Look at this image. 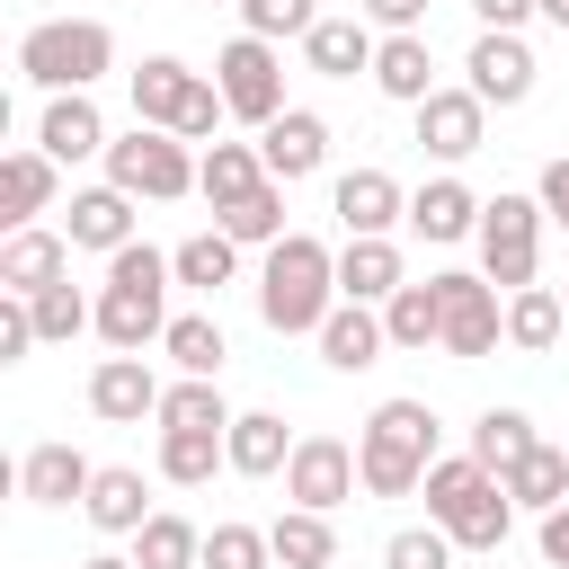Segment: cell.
Here are the masks:
<instances>
[{"instance_id": "1", "label": "cell", "mask_w": 569, "mask_h": 569, "mask_svg": "<svg viewBox=\"0 0 569 569\" xmlns=\"http://www.w3.org/2000/svg\"><path fill=\"white\" fill-rule=\"evenodd\" d=\"M329 311H338V249H320L311 231H284L258 267V320L276 338H320Z\"/></svg>"}, {"instance_id": "2", "label": "cell", "mask_w": 569, "mask_h": 569, "mask_svg": "<svg viewBox=\"0 0 569 569\" xmlns=\"http://www.w3.org/2000/svg\"><path fill=\"white\" fill-rule=\"evenodd\" d=\"M169 284H178V267L160 258V249H116L107 258V284H98V338L116 347V356H142V347H160L169 338Z\"/></svg>"}, {"instance_id": "3", "label": "cell", "mask_w": 569, "mask_h": 569, "mask_svg": "<svg viewBox=\"0 0 569 569\" xmlns=\"http://www.w3.org/2000/svg\"><path fill=\"white\" fill-rule=\"evenodd\" d=\"M418 489H427V525H445L453 551H498V542L516 533V498H507V480L480 471L471 453H445Z\"/></svg>"}, {"instance_id": "4", "label": "cell", "mask_w": 569, "mask_h": 569, "mask_svg": "<svg viewBox=\"0 0 569 569\" xmlns=\"http://www.w3.org/2000/svg\"><path fill=\"white\" fill-rule=\"evenodd\" d=\"M436 462L445 453H436V409L427 400H382L365 418V436H356V471H365L373 498H409Z\"/></svg>"}, {"instance_id": "5", "label": "cell", "mask_w": 569, "mask_h": 569, "mask_svg": "<svg viewBox=\"0 0 569 569\" xmlns=\"http://www.w3.org/2000/svg\"><path fill=\"white\" fill-rule=\"evenodd\" d=\"M107 62H116V36H107L98 18H44V27H27V36H18V80H27V89H44V98L89 89Z\"/></svg>"}, {"instance_id": "6", "label": "cell", "mask_w": 569, "mask_h": 569, "mask_svg": "<svg viewBox=\"0 0 569 569\" xmlns=\"http://www.w3.org/2000/svg\"><path fill=\"white\" fill-rule=\"evenodd\" d=\"M107 187L151 196V204H178V196H196V151L178 133H160V124H133V133L107 142Z\"/></svg>"}, {"instance_id": "7", "label": "cell", "mask_w": 569, "mask_h": 569, "mask_svg": "<svg viewBox=\"0 0 569 569\" xmlns=\"http://www.w3.org/2000/svg\"><path fill=\"white\" fill-rule=\"evenodd\" d=\"M542 196H489L480 204V276L498 293H525L533 284V258H542Z\"/></svg>"}, {"instance_id": "8", "label": "cell", "mask_w": 569, "mask_h": 569, "mask_svg": "<svg viewBox=\"0 0 569 569\" xmlns=\"http://www.w3.org/2000/svg\"><path fill=\"white\" fill-rule=\"evenodd\" d=\"M213 89H222V107L240 116V124H276L284 116V53L267 44V36H231L222 53H213Z\"/></svg>"}, {"instance_id": "9", "label": "cell", "mask_w": 569, "mask_h": 569, "mask_svg": "<svg viewBox=\"0 0 569 569\" xmlns=\"http://www.w3.org/2000/svg\"><path fill=\"white\" fill-rule=\"evenodd\" d=\"M436 302H445V356H462V365H480L498 338H507V311H498V284L489 276H436Z\"/></svg>"}, {"instance_id": "10", "label": "cell", "mask_w": 569, "mask_h": 569, "mask_svg": "<svg viewBox=\"0 0 569 569\" xmlns=\"http://www.w3.org/2000/svg\"><path fill=\"white\" fill-rule=\"evenodd\" d=\"M356 489H365V471H356V445H347V436H302V445H293V462H284V498H293V507L329 516V507H347Z\"/></svg>"}, {"instance_id": "11", "label": "cell", "mask_w": 569, "mask_h": 569, "mask_svg": "<svg viewBox=\"0 0 569 569\" xmlns=\"http://www.w3.org/2000/svg\"><path fill=\"white\" fill-rule=\"evenodd\" d=\"M462 71H471L462 89H471L480 107H525L542 62H533V44H525V36H498V27H480V36H471V53H462Z\"/></svg>"}, {"instance_id": "12", "label": "cell", "mask_w": 569, "mask_h": 569, "mask_svg": "<svg viewBox=\"0 0 569 569\" xmlns=\"http://www.w3.org/2000/svg\"><path fill=\"white\" fill-rule=\"evenodd\" d=\"M329 213L347 222V240H391V222H409V196H400L391 169H347L338 196H329Z\"/></svg>"}, {"instance_id": "13", "label": "cell", "mask_w": 569, "mask_h": 569, "mask_svg": "<svg viewBox=\"0 0 569 569\" xmlns=\"http://www.w3.org/2000/svg\"><path fill=\"white\" fill-rule=\"evenodd\" d=\"M160 373L142 365V356H98V373H89V409L107 418V427H142V418H160Z\"/></svg>"}, {"instance_id": "14", "label": "cell", "mask_w": 569, "mask_h": 569, "mask_svg": "<svg viewBox=\"0 0 569 569\" xmlns=\"http://www.w3.org/2000/svg\"><path fill=\"white\" fill-rule=\"evenodd\" d=\"M480 133H489V107H480L471 89H436V98L418 107V151H427V160H445V169H453V160H471V151H480Z\"/></svg>"}, {"instance_id": "15", "label": "cell", "mask_w": 569, "mask_h": 569, "mask_svg": "<svg viewBox=\"0 0 569 569\" xmlns=\"http://www.w3.org/2000/svg\"><path fill=\"white\" fill-rule=\"evenodd\" d=\"M36 151L44 160H107V116L89 107V89H71V98H44V116H36Z\"/></svg>"}, {"instance_id": "16", "label": "cell", "mask_w": 569, "mask_h": 569, "mask_svg": "<svg viewBox=\"0 0 569 569\" xmlns=\"http://www.w3.org/2000/svg\"><path fill=\"white\" fill-rule=\"evenodd\" d=\"M258 160H267L276 187H293V178H311V169L329 160V124H320L311 107H284V116L258 133Z\"/></svg>"}, {"instance_id": "17", "label": "cell", "mask_w": 569, "mask_h": 569, "mask_svg": "<svg viewBox=\"0 0 569 569\" xmlns=\"http://www.w3.org/2000/svg\"><path fill=\"white\" fill-rule=\"evenodd\" d=\"M62 240H71V249H98V258L133 249V196H124V187H80L71 213H62Z\"/></svg>"}, {"instance_id": "18", "label": "cell", "mask_w": 569, "mask_h": 569, "mask_svg": "<svg viewBox=\"0 0 569 569\" xmlns=\"http://www.w3.org/2000/svg\"><path fill=\"white\" fill-rule=\"evenodd\" d=\"M62 276H71V240H62V231L27 222V231L0 240V293H44V284H62Z\"/></svg>"}, {"instance_id": "19", "label": "cell", "mask_w": 569, "mask_h": 569, "mask_svg": "<svg viewBox=\"0 0 569 569\" xmlns=\"http://www.w3.org/2000/svg\"><path fill=\"white\" fill-rule=\"evenodd\" d=\"M89 480H98V462L80 445H27V462H18L27 507H71V498H89Z\"/></svg>"}, {"instance_id": "20", "label": "cell", "mask_w": 569, "mask_h": 569, "mask_svg": "<svg viewBox=\"0 0 569 569\" xmlns=\"http://www.w3.org/2000/svg\"><path fill=\"white\" fill-rule=\"evenodd\" d=\"M80 516H89L98 533H142L160 507H151V489H142V471H133V462H98V480H89Z\"/></svg>"}, {"instance_id": "21", "label": "cell", "mask_w": 569, "mask_h": 569, "mask_svg": "<svg viewBox=\"0 0 569 569\" xmlns=\"http://www.w3.org/2000/svg\"><path fill=\"white\" fill-rule=\"evenodd\" d=\"M53 196H62V160H44L36 142L0 160V222H9V231H27V222L53 204Z\"/></svg>"}, {"instance_id": "22", "label": "cell", "mask_w": 569, "mask_h": 569, "mask_svg": "<svg viewBox=\"0 0 569 569\" xmlns=\"http://www.w3.org/2000/svg\"><path fill=\"white\" fill-rule=\"evenodd\" d=\"M382 347H391V329H382V311H373V302H338V311L320 320V365H338V373L382 365Z\"/></svg>"}, {"instance_id": "23", "label": "cell", "mask_w": 569, "mask_h": 569, "mask_svg": "<svg viewBox=\"0 0 569 569\" xmlns=\"http://www.w3.org/2000/svg\"><path fill=\"white\" fill-rule=\"evenodd\" d=\"M373 53H382V36H373L365 18H320V27L302 36V62H311L320 80H356V71H373Z\"/></svg>"}, {"instance_id": "24", "label": "cell", "mask_w": 569, "mask_h": 569, "mask_svg": "<svg viewBox=\"0 0 569 569\" xmlns=\"http://www.w3.org/2000/svg\"><path fill=\"white\" fill-rule=\"evenodd\" d=\"M196 80H204V71H187L178 53H151V62L133 71V124H160V133H178V116H187Z\"/></svg>"}, {"instance_id": "25", "label": "cell", "mask_w": 569, "mask_h": 569, "mask_svg": "<svg viewBox=\"0 0 569 569\" xmlns=\"http://www.w3.org/2000/svg\"><path fill=\"white\" fill-rule=\"evenodd\" d=\"M267 187V160H258V142H204V160H196V196L213 204V213H231L240 196H258Z\"/></svg>"}, {"instance_id": "26", "label": "cell", "mask_w": 569, "mask_h": 569, "mask_svg": "<svg viewBox=\"0 0 569 569\" xmlns=\"http://www.w3.org/2000/svg\"><path fill=\"white\" fill-rule=\"evenodd\" d=\"M409 231L418 240H480V196L462 178H427L409 196Z\"/></svg>"}, {"instance_id": "27", "label": "cell", "mask_w": 569, "mask_h": 569, "mask_svg": "<svg viewBox=\"0 0 569 569\" xmlns=\"http://www.w3.org/2000/svg\"><path fill=\"white\" fill-rule=\"evenodd\" d=\"M400 284H409V267H400L391 240H347V249H338V302H373V311H382Z\"/></svg>"}, {"instance_id": "28", "label": "cell", "mask_w": 569, "mask_h": 569, "mask_svg": "<svg viewBox=\"0 0 569 569\" xmlns=\"http://www.w3.org/2000/svg\"><path fill=\"white\" fill-rule=\"evenodd\" d=\"M293 445H302V436H284L276 409H240V418H231V471H240V480H276V471L293 462Z\"/></svg>"}, {"instance_id": "29", "label": "cell", "mask_w": 569, "mask_h": 569, "mask_svg": "<svg viewBox=\"0 0 569 569\" xmlns=\"http://www.w3.org/2000/svg\"><path fill=\"white\" fill-rule=\"evenodd\" d=\"M373 89L400 98V107H427V98H436V53H427V36H382V53H373Z\"/></svg>"}, {"instance_id": "30", "label": "cell", "mask_w": 569, "mask_h": 569, "mask_svg": "<svg viewBox=\"0 0 569 569\" xmlns=\"http://www.w3.org/2000/svg\"><path fill=\"white\" fill-rule=\"evenodd\" d=\"M231 418H240V409H222V382L178 373V382L160 391V436H231Z\"/></svg>"}, {"instance_id": "31", "label": "cell", "mask_w": 569, "mask_h": 569, "mask_svg": "<svg viewBox=\"0 0 569 569\" xmlns=\"http://www.w3.org/2000/svg\"><path fill=\"white\" fill-rule=\"evenodd\" d=\"M533 445H542V436H533V418H525V409H480V418H471V445H462V453H471L480 471H498V480H507V471H516V462H525Z\"/></svg>"}, {"instance_id": "32", "label": "cell", "mask_w": 569, "mask_h": 569, "mask_svg": "<svg viewBox=\"0 0 569 569\" xmlns=\"http://www.w3.org/2000/svg\"><path fill=\"white\" fill-rule=\"evenodd\" d=\"M160 356H169L178 373H196V382H222V356H231V347H222V320H213V311H178L169 338H160Z\"/></svg>"}, {"instance_id": "33", "label": "cell", "mask_w": 569, "mask_h": 569, "mask_svg": "<svg viewBox=\"0 0 569 569\" xmlns=\"http://www.w3.org/2000/svg\"><path fill=\"white\" fill-rule=\"evenodd\" d=\"M169 267H178V284H196V293H222L231 276H240V240L213 222V231H196V240H178L169 249Z\"/></svg>"}, {"instance_id": "34", "label": "cell", "mask_w": 569, "mask_h": 569, "mask_svg": "<svg viewBox=\"0 0 569 569\" xmlns=\"http://www.w3.org/2000/svg\"><path fill=\"white\" fill-rule=\"evenodd\" d=\"M560 329H569V302H560L551 284H525V293H507V347L542 356V347H560Z\"/></svg>"}, {"instance_id": "35", "label": "cell", "mask_w": 569, "mask_h": 569, "mask_svg": "<svg viewBox=\"0 0 569 569\" xmlns=\"http://www.w3.org/2000/svg\"><path fill=\"white\" fill-rule=\"evenodd\" d=\"M507 498H516V507H533V516L569 507V445H533V453L507 471Z\"/></svg>"}, {"instance_id": "36", "label": "cell", "mask_w": 569, "mask_h": 569, "mask_svg": "<svg viewBox=\"0 0 569 569\" xmlns=\"http://www.w3.org/2000/svg\"><path fill=\"white\" fill-rule=\"evenodd\" d=\"M267 542H276V569H329V560H338V533H329V516H311V507H284V516L267 525Z\"/></svg>"}, {"instance_id": "37", "label": "cell", "mask_w": 569, "mask_h": 569, "mask_svg": "<svg viewBox=\"0 0 569 569\" xmlns=\"http://www.w3.org/2000/svg\"><path fill=\"white\" fill-rule=\"evenodd\" d=\"M382 329H391V347H445V302H436V276H427V284H400V293L382 302Z\"/></svg>"}, {"instance_id": "38", "label": "cell", "mask_w": 569, "mask_h": 569, "mask_svg": "<svg viewBox=\"0 0 569 569\" xmlns=\"http://www.w3.org/2000/svg\"><path fill=\"white\" fill-rule=\"evenodd\" d=\"M133 569H204V533L187 525V516H151L142 533H133Z\"/></svg>"}, {"instance_id": "39", "label": "cell", "mask_w": 569, "mask_h": 569, "mask_svg": "<svg viewBox=\"0 0 569 569\" xmlns=\"http://www.w3.org/2000/svg\"><path fill=\"white\" fill-rule=\"evenodd\" d=\"M213 471H231V436H160V480L169 489H204Z\"/></svg>"}, {"instance_id": "40", "label": "cell", "mask_w": 569, "mask_h": 569, "mask_svg": "<svg viewBox=\"0 0 569 569\" xmlns=\"http://www.w3.org/2000/svg\"><path fill=\"white\" fill-rule=\"evenodd\" d=\"M27 311H36V338H44V347H62V338L98 329V302H89V293H71V276H62V284H44V293H27Z\"/></svg>"}, {"instance_id": "41", "label": "cell", "mask_w": 569, "mask_h": 569, "mask_svg": "<svg viewBox=\"0 0 569 569\" xmlns=\"http://www.w3.org/2000/svg\"><path fill=\"white\" fill-rule=\"evenodd\" d=\"M222 231H231L240 249H276V240H284V187L267 178L258 196H240V204L222 213Z\"/></svg>"}, {"instance_id": "42", "label": "cell", "mask_w": 569, "mask_h": 569, "mask_svg": "<svg viewBox=\"0 0 569 569\" xmlns=\"http://www.w3.org/2000/svg\"><path fill=\"white\" fill-rule=\"evenodd\" d=\"M204 569H276L267 525H213L204 533Z\"/></svg>"}, {"instance_id": "43", "label": "cell", "mask_w": 569, "mask_h": 569, "mask_svg": "<svg viewBox=\"0 0 569 569\" xmlns=\"http://www.w3.org/2000/svg\"><path fill=\"white\" fill-rule=\"evenodd\" d=\"M311 27H320V9H311V0H240V36H267V44H284V36H293V44H302Z\"/></svg>"}, {"instance_id": "44", "label": "cell", "mask_w": 569, "mask_h": 569, "mask_svg": "<svg viewBox=\"0 0 569 569\" xmlns=\"http://www.w3.org/2000/svg\"><path fill=\"white\" fill-rule=\"evenodd\" d=\"M382 569H453V533L445 525H400L382 542Z\"/></svg>"}, {"instance_id": "45", "label": "cell", "mask_w": 569, "mask_h": 569, "mask_svg": "<svg viewBox=\"0 0 569 569\" xmlns=\"http://www.w3.org/2000/svg\"><path fill=\"white\" fill-rule=\"evenodd\" d=\"M27 347H44L36 311H27V293H0V365H27Z\"/></svg>"}, {"instance_id": "46", "label": "cell", "mask_w": 569, "mask_h": 569, "mask_svg": "<svg viewBox=\"0 0 569 569\" xmlns=\"http://www.w3.org/2000/svg\"><path fill=\"white\" fill-rule=\"evenodd\" d=\"M222 116H231V107H222V89H213V80H196V98H187V116H178V142H213V133H222Z\"/></svg>"}, {"instance_id": "47", "label": "cell", "mask_w": 569, "mask_h": 569, "mask_svg": "<svg viewBox=\"0 0 569 569\" xmlns=\"http://www.w3.org/2000/svg\"><path fill=\"white\" fill-rule=\"evenodd\" d=\"M356 18L382 36H427V0H356Z\"/></svg>"}, {"instance_id": "48", "label": "cell", "mask_w": 569, "mask_h": 569, "mask_svg": "<svg viewBox=\"0 0 569 569\" xmlns=\"http://www.w3.org/2000/svg\"><path fill=\"white\" fill-rule=\"evenodd\" d=\"M471 18L498 36H525V18H542V0H471Z\"/></svg>"}, {"instance_id": "49", "label": "cell", "mask_w": 569, "mask_h": 569, "mask_svg": "<svg viewBox=\"0 0 569 569\" xmlns=\"http://www.w3.org/2000/svg\"><path fill=\"white\" fill-rule=\"evenodd\" d=\"M533 196H542V213H551V222H560V231H569V160H551V169H542V187H533Z\"/></svg>"}, {"instance_id": "50", "label": "cell", "mask_w": 569, "mask_h": 569, "mask_svg": "<svg viewBox=\"0 0 569 569\" xmlns=\"http://www.w3.org/2000/svg\"><path fill=\"white\" fill-rule=\"evenodd\" d=\"M533 542H542V569H569V507H551Z\"/></svg>"}, {"instance_id": "51", "label": "cell", "mask_w": 569, "mask_h": 569, "mask_svg": "<svg viewBox=\"0 0 569 569\" xmlns=\"http://www.w3.org/2000/svg\"><path fill=\"white\" fill-rule=\"evenodd\" d=\"M542 18H551V27H560V36H569V0H542Z\"/></svg>"}, {"instance_id": "52", "label": "cell", "mask_w": 569, "mask_h": 569, "mask_svg": "<svg viewBox=\"0 0 569 569\" xmlns=\"http://www.w3.org/2000/svg\"><path fill=\"white\" fill-rule=\"evenodd\" d=\"M80 569H133V560H116V551H98V560H80Z\"/></svg>"}, {"instance_id": "53", "label": "cell", "mask_w": 569, "mask_h": 569, "mask_svg": "<svg viewBox=\"0 0 569 569\" xmlns=\"http://www.w3.org/2000/svg\"><path fill=\"white\" fill-rule=\"evenodd\" d=\"M560 302H569V284H560Z\"/></svg>"}]
</instances>
